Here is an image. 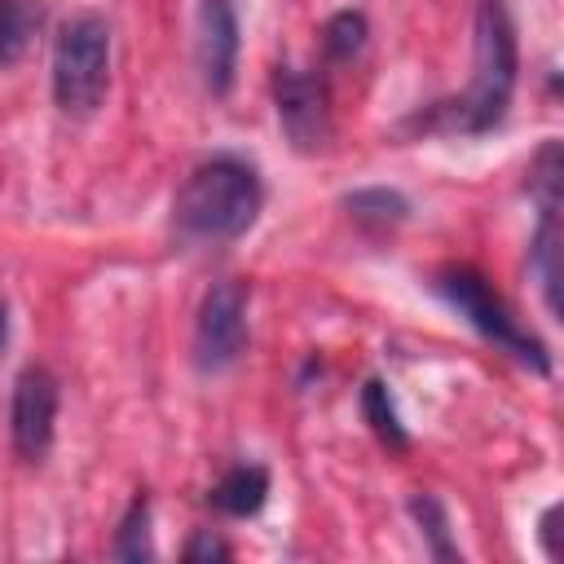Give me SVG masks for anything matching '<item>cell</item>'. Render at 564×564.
<instances>
[{
  "mask_svg": "<svg viewBox=\"0 0 564 564\" xmlns=\"http://www.w3.org/2000/svg\"><path fill=\"white\" fill-rule=\"evenodd\" d=\"M57 427V379L48 366H26L13 379V401H9V436L18 458L35 463L48 454Z\"/></svg>",
  "mask_w": 564,
  "mask_h": 564,
  "instance_id": "obj_7",
  "label": "cell"
},
{
  "mask_svg": "<svg viewBox=\"0 0 564 564\" xmlns=\"http://www.w3.org/2000/svg\"><path fill=\"white\" fill-rule=\"evenodd\" d=\"M110 555L115 560H128V564H141V560H154V538H150V502L145 498H132L119 529H115V542H110Z\"/></svg>",
  "mask_w": 564,
  "mask_h": 564,
  "instance_id": "obj_13",
  "label": "cell"
},
{
  "mask_svg": "<svg viewBox=\"0 0 564 564\" xmlns=\"http://www.w3.org/2000/svg\"><path fill=\"white\" fill-rule=\"evenodd\" d=\"M529 269L542 286V304L551 317H560V220L555 212H542L533 242H529Z\"/></svg>",
  "mask_w": 564,
  "mask_h": 564,
  "instance_id": "obj_10",
  "label": "cell"
},
{
  "mask_svg": "<svg viewBox=\"0 0 564 564\" xmlns=\"http://www.w3.org/2000/svg\"><path fill=\"white\" fill-rule=\"evenodd\" d=\"M555 516H560V507H546L542 511V520H538V538H542V551L551 555V560H560V542H555Z\"/></svg>",
  "mask_w": 564,
  "mask_h": 564,
  "instance_id": "obj_19",
  "label": "cell"
},
{
  "mask_svg": "<svg viewBox=\"0 0 564 564\" xmlns=\"http://www.w3.org/2000/svg\"><path fill=\"white\" fill-rule=\"evenodd\" d=\"M366 13H357V9H339L335 18H326V26H322V44H326V57H335V62H348V57H357L361 48H366Z\"/></svg>",
  "mask_w": 564,
  "mask_h": 564,
  "instance_id": "obj_16",
  "label": "cell"
},
{
  "mask_svg": "<svg viewBox=\"0 0 564 564\" xmlns=\"http://www.w3.org/2000/svg\"><path fill=\"white\" fill-rule=\"evenodd\" d=\"M40 22H44L40 0H0V70L26 57V48L40 35Z\"/></svg>",
  "mask_w": 564,
  "mask_h": 564,
  "instance_id": "obj_11",
  "label": "cell"
},
{
  "mask_svg": "<svg viewBox=\"0 0 564 564\" xmlns=\"http://www.w3.org/2000/svg\"><path fill=\"white\" fill-rule=\"evenodd\" d=\"M361 414H366V423L375 427V436H379L383 445L405 449L410 436H405V427H401V414H397L392 392H388L383 379H366V388H361Z\"/></svg>",
  "mask_w": 564,
  "mask_h": 564,
  "instance_id": "obj_14",
  "label": "cell"
},
{
  "mask_svg": "<svg viewBox=\"0 0 564 564\" xmlns=\"http://www.w3.org/2000/svg\"><path fill=\"white\" fill-rule=\"evenodd\" d=\"M247 282L238 278H225V282H212L203 304H198V317H194V366L198 375H220L229 370L242 348H247Z\"/></svg>",
  "mask_w": 564,
  "mask_h": 564,
  "instance_id": "obj_5",
  "label": "cell"
},
{
  "mask_svg": "<svg viewBox=\"0 0 564 564\" xmlns=\"http://www.w3.org/2000/svg\"><path fill=\"white\" fill-rule=\"evenodd\" d=\"M264 498H269V471H264L260 463H238V467H229V471L216 480V489H212V502H216L225 516H234V520L256 516V511L264 507Z\"/></svg>",
  "mask_w": 564,
  "mask_h": 564,
  "instance_id": "obj_9",
  "label": "cell"
},
{
  "mask_svg": "<svg viewBox=\"0 0 564 564\" xmlns=\"http://www.w3.org/2000/svg\"><path fill=\"white\" fill-rule=\"evenodd\" d=\"M264 207L260 172L238 154H212L181 181L172 198V225L189 242H238Z\"/></svg>",
  "mask_w": 564,
  "mask_h": 564,
  "instance_id": "obj_1",
  "label": "cell"
},
{
  "mask_svg": "<svg viewBox=\"0 0 564 564\" xmlns=\"http://www.w3.org/2000/svg\"><path fill=\"white\" fill-rule=\"evenodd\" d=\"M110 88V22L79 9L62 22L53 44V101L62 115H93Z\"/></svg>",
  "mask_w": 564,
  "mask_h": 564,
  "instance_id": "obj_4",
  "label": "cell"
},
{
  "mask_svg": "<svg viewBox=\"0 0 564 564\" xmlns=\"http://www.w3.org/2000/svg\"><path fill=\"white\" fill-rule=\"evenodd\" d=\"M560 141H546L529 163V194L538 198V212H560Z\"/></svg>",
  "mask_w": 564,
  "mask_h": 564,
  "instance_id": "obj_17",
  "label": "cell"
},
{
  "mask_svg": "<svg viewBox=\"0 0 564 564\" xmlns=\"http://www.w3.org/2000/svg\"><path fill=\"white\" fill-rule=\"evenodd\" d=\"M432 291H436L458 317H467V326H471L480 339H489L498 352L516 357L520 366H529V370H538V375H551V352H546V344H542L529 326H520V317L507 308V300H502L476 269H467V264H445V269L432 273Z\"/></svg>",
  "mask_w": 564,
  "mask_h": 564,
  "instance_id": "obj_3",
  "label": "cell"
},
{
  "mask_svg": "<svg viewBox=\"0 0 564 564\" xmlns=\"http://www.w3.org/2000/svg\"><path fill=\"white\" fill-rule=\"evenodd\" d=\"M238 48H242L238 0H198V35H194V53H198L203 88H207L212 97H225V93L234 88V75H238Z\"/></svg>",
  "mask_w": 564,
  "mask_h": 564,
  "instance_id": "obj_8",
  "label": "cell"
},
{
  "mask_svg": "<svg viewBox=\"0 0 564 564\" xmlns=\"http://www.w3.org/2000/svg\"><path fill=\"white\" fill-rule=\"evenodd\" d=\"M344 207L366 229H392V225H401L410 216V198L401 189H388V185L352 189V194H344Z\"/></svg>",
  "mask_w": 564,
  "mask_h": 564,
  "instance_id": "obj_12",
  "label": "cell"
},
{
  "mask_svg": "<svg viewBox=\"0 0 564 564\" xmlns=\"http://www.w3.org/2000/svg\"><path fill=\"white\" fill-rule=\"evenodd\" d=\"M0 344H4V308H0Z\"/></svg>",
  "mask_w": 564,
  "mask_h": 564,
  "instance_id": "obj_20",
  "label": "cell"
},
{
  "mask_svg": "<svg viewBox=\"0 0 564 564\" xmlns=\"http://www.w3.org/2000/svg\"><path fill=\"white\" fill-rule=\"evenodd\" d=\"M410 516H414V524H419V533H423V542H427V551L436 560H463L454 538H449V516L432 494H414L410 498Z\"/></svg>",
  "mask_w": 564,
  "mask_h": 564,
  "instance_id": "obj_15",
  "label": "cell"
},
{
  "mask_svg": "<svg viewBox=\"0 0 564 564\" xmlns=\"http://www.w3.org/2000/svg\"><path fill=\"white\" fill-rule=\"evenodd\" d=\"M273 110L278 128L300 154H317L330 141V88L322 75L300 66L273 70Z\"/></svg>",
  "mask_w": 564,
  "mask_h": 564,
  "instance_id": "obj_6",
  "label": "cell"
},
{
  "mask_svg": "<svg viewBox=\"0 0 564 564\" xmlns=\"http://www.w3.org/2000/svg\"><path fill=\"white\" fill-rule=\"evenodd\" d=\"M516 88V26L502 0H480L476 9V53L471 84L454 101H436L427 115H414L427 132H489L502 123Z\"/></svg>",
  "mask_w": 564,
  "mask_h": 564,
  "instance_id": "obj_2",
  "label": "cell"
},
{
  "mask_svg": "<svg viewBox=\"0 0 564 564\" xmlns=\"http://www.w3.org/2000/svg\"><path fill=\"white\" fill-rule=\"evenodd\" d=\"M181 555H185L189 564H212V560H229L234 551H229L212 529H198V533L185 542V551H181Z\"/></svg>",
  "mask_w": 564,
  "mask_h": 564,
  "instance_id": "obj_18",
  "label": "cell"
}]
</instances>
